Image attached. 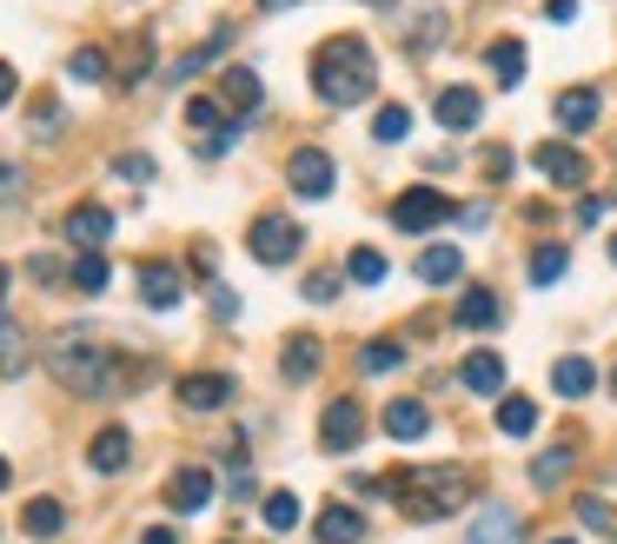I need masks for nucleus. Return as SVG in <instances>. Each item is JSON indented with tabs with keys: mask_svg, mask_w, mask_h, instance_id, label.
<instances>
[{
	"mask_svg": "<svg viewBox=\"0 0 617 544\" xmlns=\"http://www.w3.org/2000/svg\"><path fill=\"white\" fill-rule=\"evenodd\" d=\"M545 13H552V20H558V27H565V20H572V13H578V0H545Z\"/></svg>",
	"mask_w": 617,
	"mask_h": 544,
	"instance_id": "47",
	"label": "nucleus"
},
{
	"mask_svg": "<svg viewBox=\"0 0 617 544\" xmlns=\"http://www.w3.org/2000/svg\"><path fill=\"white\" fill-rule=\"evenodd\" d=\"M27 273H33L40 286H60V279H66V266H60L53 253H40V259H27Z\"/></svg>",
	"mask_w": 617,
	"mask_h": 544,
	"instance_id": "43",
	"label": "nucleus"
},
{
	"mask_svg": "<svg viewBox=\"0 0 617 544\" xmlns=\"http://www.w3.org/2000/svg\"><path fill=\"white\" fill-rule=\"evenodd\" d=\"M485 66L498 73V86H518L525 80V40H492L485 47Z\"/></svg>",
	"mask_w": 617,
	"mask_h": 544,
	"instance_id": "26",
	"label": "nucleus"
},
{
	"mask_svg": "<svg viewBox=\"0 0 617 544\" xmlns=\"http://www.w3.org/2000/svg\"><path fill=\"white\" fill-rule=\"evenodd\" d=\"M319 359H326V352H319V339H312V332H299V339L279 352V372H286V379H312V372H319Z\"/></svg>",
	"mask_w": 617,
	"mask_h": 544,
	"instance_id": "27",
	"label": "nucleus"
},
{
	"mask_svg": "<svg viewBox=\"0 0 617 544\" xmlns=\"http://www.w3.org/2000/svg\"><path fill=\"white\" fill-rule=\"evenodd\" d=\"M226 47H233V27H213V33H206L193 53H179V60H173V73H166V80H193V73H199V66H213Z\"/></svg>",
	"mask_w": 617,
	"mask_h": 544,
	"instance_id": "22",
	"label": "nucleus"
},
{
	"mask_svg": "<svg viewBox=\"0 0 617 544\" xmlns=\"http://www.w3.org/2000/svg\"><path fill=\"white\" fill-rule=\"evenodd\" d=\"M518 538H525V525H518L512 505H479V519L465 532V544H518Z\"/></svg>",
	"mask_w": 617,
	"mask_h": 544,
	"instance_id": "14",
	"label": "nucleus"
},
{
	"mask_svg": "<svg viewBox=\"0 0 617 544\" xmlns=\"http://www.w3.org/2000/svg\"><path fill=\"white\" fill-rule=\"evenodd\" d=\"M33 133H40V140H53V133H60V106H53V100H40V106H33Z\"/></svg>",
	"mask_w": 617,
	"mask_h": 544,
	"instance_id": "44",
	"label": "nucleus"
},
{
	"mask_svg": "<svg viewBox=\"0 0 617 544\" xmlns=\"http://www.w3.org/2000/svg\"><path fill=\"white\" fill-rule=\"evenodd\" d=\"M66 73H73L80 86H100V80H106V53H100V47H80V53L66 60Z\"/></svg>",
	"mask_w": 617,
	"mask_h": 544,
	"instance_id": "38",
	"label": "nucleus"
},
{
	"mask_svg": "<svg viewBox=\"0 0 617 544\" xmlns=\"http://www.w3.org/2000/svg\"><path fill=\"white\" fill-rule=\"evenodd\" d=\"M13 93H20V73H13V66H7V60H0V106H7V100H13Z\"/></svg>",
	"mask_w": 617,
	"mask_h": 544,
	"instance_id": "46",
	"label": "nucleus"
},
{
	"mask_svg": "<svg viewBox=\"0 0 617 544\" xmlns=\"http://www.w3.org/2000/svg\"><path fill=\"white\" fill-rule=\"evenodd\" d=\"M20 366H27V346H20V332L0 319V372H20Z\"/></svg>",
	"mask_w": 617,
	"mask_h": 544,
	"instance_id": "40",
	"label": "nucleus"
},
{
	"mask_svg": "<svg viewBox=\"0 0 617 544\" xmlns=\"http://www.w3.org/2000/svg\"><path fill=\"white\" fill-rule=\"evenodd\" d=\"M552 544H578V538H552Z\"/></svg>",
	"mask_w": 617,
	"mask_h": 544,
	"instance_id": "53",
	"label": "nucleus"
},
{
	"mask_svg": "<svg viewBox=\"0 0 617 544\" xmlns=\"http://www.w3.org/2000/svg\"><path fill=\"white\" fill-rule=\"evenodd\" d=\"M572 465H578V452H572V445H552V452H538V459H532V485H558Z\"/></svg>",
	"mask_w": 617,
	"mask_h": 544,
	"instance_id": "33",
	"label": "nucleus"
},
{
	"mask_svg": "<svg viewBox=\"0 0 617 544\" xmlns=\"http://www.w3.org/2000/svg\"><path fill=\"white\" fill-rule=\"evenodd\" d=\"M140 544H179V538H173L166 525H153V532H146V538H140Z\"/></svg>",
	"mask_w": 617,
	"mask_h": 544,
	"instance_id": "49",
	"label": "nucleus"
},
{
	"mask_svg": "<svg viewBox=\"0 0 617 544\" xmlns=\"http://www.w3.org/2000/svg\"><path fill=\"white\" fill-rule=\"evenodd\" d=\"M532 425H538V406H532V399H518V392L498 399V432H505V439H525Z\"/></svg>",
	"mask_w": 617,
	"mask_h": 544,
	"instance_id": "31",
	"label": "nucleus"
},
{
	"mask_svg": "<svg viewBox=\"0 0 617 544\" xmlns=\"http://www.w3.org/2000/svg\"><path fill=\"white\" fill-rule=\"evenodd\" d=\"M532 166L552 179V186H585L592 179V166H585V153L578 146H565V140H545L538 153H532Z\"/></svg>",
	"mask_w": 617,
	"mask_h": 544,
	"instance_id": "8",
	"label": "nucleus"
},
{
	"mask_svg": "<svg viewBox=\"0 0 617 544\" xmlns=\"http://www.w3.org/2000/svg\"><path fill=\"white\" fill-rule=\"evenodd\" d=\"M166 505H173L179 519L206 512V505H213V472H206V465H179V472L166 479Z\"/></svg>",
	"mask_w": 617,
	"mask_h": 544,
	"instance_id": "9",
	"label": "nucleus"
},
{
	"mask_svg": "<svg viewBox=\"0 0 617 544\" xmlns=\"http://www.w3.org/2000/svg\"><path fill=\"white\" fill-rule=\"evenodd\" d=\"M0 199H20V173L13 166H0Z\"/></svg>",
	"mask_w": 617,
	"mask_h": 544,
	"instance_id": "48",
	"label": "nucleus"
},
{
	"mask_svg": "<svg viewBox=\"0 0 617 544\" xmlns=\"http://www.w3.org/2000/svg\"><path fill=\"white\" fill-rule=\"evenodd\" d=\"M259 100H266V86H259L253 66H226V73H219V106H233V113H259Z\"/></svg>",
	"mask_w": 617,
	"mask_h": 544,
	"instance_id": "16",
	"label": "nucleus"
},
{
	"mask_svg": "<svg viewBox=\"0 0 617 544\" xmlns=\"http://www.w3.org/2000/svg\"><path fill=\"white\" fill-rule=\"evenodd\" d=\"M459 273H465V253H459V246H425V253H419V279H425V286H452Z\"/></svg>",
	"mask_w": 617,
	"mask_h": 544,
	"instance_id": "25",
	"label": "nucleus"
},
{
	"mask_svg": "<svg viewBox=\"0 0 617 544\" xmlns=\"http://www.w3.org/2000/svg\"><path fill=\"white\" fill-rule=\"evenodd\" d=\"M405 133H412V106H405V100L379 106V120H372V140H379V146H399Z\"/></svg>",
	"mask_w": 617,
	"mask_h": 544,
	"instance_id": "30",
	"label": "nucleus"
},
{
	"mask_svg": "<svg viewBox=\"0 0 617 544\" xmlns=\"http://www.w3.org/2000/svg\"><path fill=\"white\" fill-rule=\"evenodd\" d=\"M312 532H319V544H359L366 538V519H359L352 505H326V512L312 519Z\"/></svg>",
	"mask_w": 617,
	"mask_h": 544,
	"instance_id": "21",
	"label": "nucleus"
},
{
	"mask_svg": "<svg viewBox=\"0 0 617 544\" xmlns=\"http://www.w3.org/2000/svg\"><path fill=\"white\" fill-rule=\"evenodd\" d=\"M405 366V339H372L359 352V372H399Z\"/></svg>",
	"mask_w": 617,
	"mask_h": 544,
	"instance_id": "32",
	"label": "nucleus"
},
{
	"mask_svg": "<svg viewBox=\"0 0 617 544\" xmlns=\"http://www.w3.org/2000/svg\"><path fill=\"white\" fill-rule=\"evenodd\" d=\"M432 432V412H425V399H392L385 406V439H425Z\"/></svg>",
	"mask_w": 617,
	"mask_h": 544,
	"instance_id": "18",
	"label": "nucleus"
},
{
	"mask_svg": "<svg viewBox=\"0 0 617 544\" xmlns=\"http://www.w3.org/2000/svg\"><path fill=\"white\" fill-rule=\"evenodd\" d=\"M359 439H366V412H359V399H332L326 419H319V445H326V452H352Z\"/></svg>",
	"mask_w": 617,
	"mask_h": 544,
	"instance_id": "7",
	"label": "nucleus"
},
{
	"mask_svg": "<svg viewBox=\"0 0 617 544\" xmlns=\"http://www.w3.org/2000/svg\"><path fill=\"white\" fill-rule=\"evenodd\" d=\"M479 166H485V179L498 186V179H512V166H518V153H512V146H485V153H479Z\"/></svg>",
	"mask_w": 617,
	"mask_h": 544,
	"instance_id": "39",
	"label": "nucleus"
},
{
	"mask_svg": "<svg viewBox=\"0 0 617 544\" xmlns=\"http://www.w3.org/2000/svg\"><path fill=\"white\" fill-rule=\"evenodd\" d=\"M7 479H13V472H7V459H0V492H7Z\"/></svg>",
	"mask_w": 617,
	"mask_h": 544,
	"instance_id": "50",
	"label": "nucleus"
},
{
	"mask_svg": "<svg viewBox=\"0 0 617 544\" xmlns=\"http://www.w3.org/2000/svg\"><path fill=\"white\" fill-rule=\"evenodd\" d=\"M498 312H505V306H498V292H485V286H465V292H459V326L492 332V326H498Z\"/></svg>",
	"mask_w": 617,
	"mask_h": 544,
	"instance_id": "23",
	"label": "nucleus"
},
{
	"mask_svg": "<svg viewBox=\"0 0 617 544\" xmlns=\"http://www.w3.org/2000/svg\"><path fill=\"white\" fill-rule=\"evenodd\" d=\"M246 246H253V259H259V266H286V259H299L306 233H299L286 213H259V219H253V233H246Z\"/></svg>",
	"mask_w": 617,
	"mask_h": 544,
	"instance_id": "5",
	"label": "nucleus"
},
{
	"mask_svg": "<svg viewBox=\"0 0 617 544\" xmlns=\"http://www.w3.org/2000/svg\"><path fill=\"white\" fill-rule=\"evenodd\" d=\"M66 279H73V292H86V299H93V292H106V259H100V253H80Z\"/></svg>",
	"mask_w": 617,
	"mask_h": 544,
	"instance_id": "36",
	"label": "nucleus"
},
{
	"mask_svg": "<svg viewBox=\"0 0 617 544\" xmlns=\"http://www.w3.org/2000/svg\"><path fill=\"white\" fill-rule=\"evenodd\" d=\"M7 279H13V273H7V266H0V299H7Z\"/></svg>",
	"mask_w": 617,
	"mask_h": 544,
	"instance_id": "51",
	"label": "nucleus"
},
{
	"mask_svg": "<svg viewBox=\"0 0 617 544\" xmlns=\"http://www.w3.org/2000/svg\"><path fill=\"white\" fill-rule=\"evenodd\" d=\"M47 372H53L66 392H80V399H113L126 366H120V359H113L93 332L66 326V332H53V339H47Z\"/></svg>",
	"mask_w": 617,
	"mask_h": 544,
	"instance_id": "1",
	"label": "nucleus"
},
{
	"mask_svg": "<svg viewBox=\"0 0 617 544\" xmlns=\"http://www.w3.org/2000/svg\"><path fill=\"white\" fill-rule=\"evenodd\" d=\"M306 299H312V306H332V299H339V273H312V279H306Z\"/></svg>",
	"mask_w": 617,
	"mask_h": 544,
	"instance_id": "42",
	"label": "nucleus"
},
{
	"mask_svg": "<svg viewBox=\"0 0 617 544\" xmlns=\"http://www.w3.org/2000/svg\"><path fill=\"white\" fill-rule=\"evenodd\" d=\"M598 106H605V100H598V86H565L552 113H558V126H565V133H592V126H598Z\"/></svg>",
	"mask_w": 617,
	"mask_h": 544,
	"instance_id": "15",
	"label": "nucleus"
},
{
	"mask_svg": "<svg viewBox=\"0 0 617 544\" xmlns=\"http://www.w3.org/2000/svg\"><path fill=\"white\" fill-rule=\"evenodd\" d=\"M565 273H572V246H558V239H552V246H538V253H532V286H558Z\"/></svg>",
	"mask_w": 617,
	"mask_h": 544,
	"instance_id": "28",
	"label": "nucleus"
},
{
	"mask_svg": "<svg viewBox=\"0 0 617 544\" xmlns=\"http://www.w3.org/2000/svg\"><path fill=\"white\" fill-rule=\"evenodd\" d=\"M259 519H266V532H299V492H266V505H259Z\"/></svg>",
	"mask_w": 617,
	"mask_h": 544,
	"instance_id": "29",
	"label": "nucleus"
},
{
	"mask_svg": "<svg viewBox=\"0 0 617 544\" xmlns=\"http://www.w3.org/2000/svg\"><path fill=\"white\" fill-rule=\"evenodd\" d=\"M20 532H27V538H60V532H66V505H60V499H27Z\"/></svg>",
	"mask_w": 617,
	"mask_h": 544,
	"instance_id": "24",
	"label": "nucleus"
},
{
	"mask_svg": "<svg viewBox=\"0 0 617 544\" xmlns=\"http://www.w3.org/2000/svg\"><path fill=\"white\" fill-rule=\"evenodd\" d=\"M213 312H219V319H233V312H239V292H226V286H213Z\"/></svg>",
	"mask_w": 617,
	"mask_h": 544,
	"instance_id": "45",
	"label": "nucleus"
},
{
	"mask_svg": "<svg viewBox=\"0 0 617 544\" xmlns=\"http://www.w3.org/2000/svg\"><path fill=\"white\" fill-rule=\"evenodd\" d=\"M286 179H292L299 199H326V193H332V153H326V146H299V153L286 160Z\"/></svg>",
	"mask_w": 617,
	"mask_h": 544,
	"instance_id": "6",
	"label": "nucleus"
},
{
	"mask_svg": "<svg viewBox=\"0 0 617 544\" xmlns=\"http://www.w3.org/2000/svg\"><path fill=\"white\" fill-rule=\"evenodd\" d=\"M140 299H146L153 312H173V306L186 299V279H179L166 259H146V266H140Z\"/></svg>",
	"mask_w": 617,
	"mask_h": 544,
	"instance_id": "11",
	"label": "nucleus"
},
{
	"mask_svg": "<svg viewBox=\"0 0 617 544\" xmlns=\"http://www.w3.org/2000/svg\"><path fill=\"white\" fill-rule=\"evenodd\" d=\"M372 86H379V66H372V47H366V40L332 33V40L312 53V93H319L326 106H359V100H372Z\"/></svg>",
	"mask_w": 617,
	"mask_h": 544,
	"instance_id": "2",
	"label": "nucleus"
},
{
	"mask_svg": "<svg viewBox=\"0 0 617 544\" xmlns=\"http://www.w3.org/2000/svg\"><path fill=\"white\" fill-rule=\"evenodd\" d=\"M385 492H392V505L405 519H445V512H459L465 472L459 465H419V472H392Z\"/></svg>",
	"mask_w": 617,
	"mask_h": 544,
	"instance_id": "3",
	"label": "nucleus"
},
{
	"mask_svg": "<svg viewBox=\"0 0 617 544\" xmlns=\"http://www.w3.org/2000/svg\"><path fill=\"white\" fill-rule=\"evenodd\" d=\"M459 386H465V392H479V399H492V392H505V359H498L492 346H479V352H465V366H459Z\"/></svg>",
	"mask_w": 617,
	"mask_h": 544,
	"instance_id": "12",
	"label": "nucleus"
},
{
	"mask_svg": "<svg viewBox=\"0 0 617 544\" xmlns=\"http://www.w3.org/2000/svg\"><path fill=\"white\" fill-rule=\"evenodd\" d=\"M552 386H558V399H592L598 366H592V359H578V352H565V359L552 366Z\"/></svg>",
	"mask_w": 617,
	"mask_h": 544,
	"instance_id": "20",
	"label": "nucleus"
},
{
	"mask_svg": "<svg viewBox=\"0 0 617 544\" xmlns=\"http://www.w3.org/2000/svg\"><path fill=\"white\" fill-rule=\"evenodd\" d=\"M346 273H352L359 286H379V279H385V253H379V246H352V253H346Z\"/></svg>",
	"mask_w": 617,
	"mask_h": 544,
	"instance_id": "35",
	"label": "nucleus"
},
{
	"mask_svg": "<svg viewBox=\"0 0 617 544\" xmlns=\"http://www.w3.org/2000/svg\"><path fill=\"white\" fill-rule=\"evenodd\" d=\"M611 266H617V233H611Z\"/></svg>",
	"mask_w": 617,
	"mask_h": 544,
	"instance_id": "52",
	"label": "nucleus"
},
{
	"mask_svg": "<svg viewBox=\"0 0 617 544\" xmlns=\"http://www.w3.org/2000/svg\"><path fill=\"white\" fill-rule=\"evenodd\" d=\"M479 93L472 86H445L439 100H432V113H439V126H452V133H465V126H479Z\"/></svg>",
	"mask_w": 617,
	"mask_h": 544,
	"instance_id": "17",
	"label": "nucleus"
},
{
	"mask_svg": "<svg viewBox=\"0 0 617 544\" xmlns=\"http://www.w3.org/2000/svg\"><path fill=\"white\" fill-rule=\"evenodd\" d=\"M66 239H73L80 253H100V246L113 239V213H106L100 199H80V206L66 213Z\"/></svg>",
	"mask_w": 617,
	"mask_h": 544,
	"instance_id": "10",
	"label": "nucleus"
},
{
	"mask_svg": "<svg viewBox=\"0 0 617 544\" xmlns=\"http://www.w3.org/2000/svg\"><path fill=\"white\" fill-rule=\"evenodd\" d=\"M226 399H233V379L226 372H186L179 379V406L186 412H219Z\"/></svg>",
	"mask_w": 617,
	"mask_h": 544,
	"instance_id": "13",
	"label": "nucleus"
},
{
	"mask_svg": "<svg viewBox=\"0 0 617 544\" xmlns=\"http://www.w3.org/2000/svg\"><path fill=\"white\" fill-rule=\"evenodd\" d=\"M113 173L140 186V179H153V160H146V153H113Z\"/></svg>",
	"mask_w": 617,
	"mask_h": 544,
	"instance_id": "41",
	"label": "nucleus"
},
{
	"mask_svg": "<svg viewBox=\"0 0 617 544\" xmlns=\"http://www.w3.org/2000/svg\"><path fill=\"white\" fill-rule=\"evenodd\" d=\"M372 7H385V0H372Z\"/></svg>",
	"mask_w": 617,
	"mask_h": 544,
	"instance_id": "55",
	"label": "nucleus"
},
{
	"mask_svg": "<svg viewBox=\"0 0 617 544\" xmlns=\"http://www.w3.org/2000/svg\"><path fill=\"white\" fill-rule=\"evenodd\" d=\"M611 392H617V366H611Z\"/></svg>",
	"mask_w": 617,
	"mask_h": 544,
	"instance_id": "54",
	"label": "nucleus"
},
{
	"mask_svg": "<svg viewBox=\"0 0 617 544\" xmlns=\"http://www.w3.org/2000/svg\"><path fill=\"white\" fill-rule=\"evenodd\" d=\"M126 459H133V439H126V425H106V432H93V445H86V465H93V472H126Z\"/></svg>",
	"mask_w": 617,
	"mask_h": 544,
	"instance_id": "19",
	"label": "nucleus"
},
{
	"mask_svg": "<svg viewBox=\"0 0 617 544\" xmlns=\"http://www.w3.org/2000/svg\"><path fill=\"white\" fill-rule=\"evenodd\" d=\"M578 525H592V532H605V538H617V512L598 499V492H585L578 499Z\"/></svg>",
	"mask_w": 617,
	"mask_h": 544,
	"instance_id": "37",
	"label": "nucleus"
},
{
	"mask_svg": "<svg viewBox=\"0 0 617 544\" xmlns=\"http://www.w3.org/2000/svg\"><path fill=\"white\" fill-rule=\"evenodd\" d=\"M186 126H199V133L213 140V133H226V106L206 100V93H193V100H186Z\"/></svg>",
	"mask_w": 617,
	"mask_h": 544,
	"instance_id": "34",
	"label": "nucleus"
},
{
	"mask_svg": "<svg viewBox=\"0 0 617 544\" xmlns=\"http://www.w3.org/2000/svg\"><path fill=\"white\" fill-rule=\"evenodd\" d=\"M392 219H399V233H439L445 219H459V206H452L439 186H405V193L392 199Z\"/></svg>",
	"mask_w": 617,
	"mask_h": 544,
	"instance_id": "4",
	"label": "nucleus"
}]
</instances>
